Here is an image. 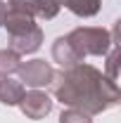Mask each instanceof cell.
I'll return each instance as SVG.
<instances>
[{
  "mask_svg": "<svg viewBox=\"0 0 121 123\" xmlns=\"http://www.w3.org/2000/svg\"><path fill=\"white\" fill-rule=\"evenodd\" d=\"M52 90L62 104L78 109L83 114H100L107 107L116 104V83L105 78L90 64H76L62 71L57 80H52Z\"/></svg>",
  "mask_w": 121,
  "mask_h": 123,
  "instance_id": "cell-1",
  "label": "cell"
},
{
  "mask_svg": "<svg viewBox=\"0 0 121 123\" xmlns=\"http://www.w3.org/2000/svg\"><path fill=\"white\" fill-rule=\"evenodd\" d=\"M64 38L74 47V52L81 57V62H83L86 55H105L107 45L114 43V40H109L107 31H102V29H76Z\"/></svg>",
  "mask_w": 121,
  "mask_h": 123,
  "instance_id": "cell-2",
  "label": "cell"
},
{
  "mask_svg": "<svg viewBox=\"0 0 121 123\" xmlns=\"http://www.w3.org/2000/svg\"><path fill=\"white\" fill-rule=\"evenodd\" d=\"M19 76H21V83L24 85H31V88H43V85H50L55 80V71L52 66L47 64L45 59H31L19 64Z\"/></svg>",
  "mask_w": 121,
  "mask_h": 123,
  "instance_id": "cell-3",
  "label": "cell"
},
{
  "mask_svg": "<svg viewBox=\"0 0 121 123\" xmlns=\"http://www.w3.org/2000/svg\"><path fill=\"white\" fill-rule=\"evenodd\" d=\"M40 43H43V31L38 26L10 33V50L17 52V55H31L40 47Z\"/></svg>",
  "mask_w": 121,
  "mask_h": 123,
  "instance_id": "cell-4",
  "label": "cell"
},
{
  "mask_svg": "<svg viewBox=\"0 0 121 123\" xmlns=\"http://www.w3.org/2000/svg\"><path fill=\"white\" fill-rule=\"evenodd\" d=\"M19 107H21V111H24L29 118L38 121V118H43L45 114H50V109H52V99L47 97L45 92H40V90H31V92H24Z\"/></svg>",
  "mask_w": 121,
  "mask_h": 123,
  "instance_id": "cell-5",
  "label": "cell"
},
{
  "mask_svg": "<svg viewBox=\"0 0 121 123\" xmlns=\"http://www.w3.org/2000/svg\"><path fill=\"white\" fill-rule=\"evenodd\" d=\"M24 83H19V80H12L10 76H2L0 78V102L2 104H7V107H14L21 102V97H24Z\"/></svg>",
  "mask_w": 121,
  "mask_h": 123,
  "instance_id": "cell-6",
  "label": "cell"
},
{
  "mask_svg": "<svg viewBox=\"0 0 121 123\" xmlns=\"http://www.w3.org/2000/svg\"><path fill=\"white\" fill-rule=\"evenodd\" d=\"M52 59L57 62L60 66H64V69H71L76 64H81V57L74 52V47L69 45L67 38H57L55 40V45H52Z\"/></svg>",
  "mask_w": 121,
  "mask_h": 123,
  "instance_id": "cell-7",
  "label": "cell"
},
{
  "mask_svg": "<svg viewBox=\"0 0 121 123\" xmlns=\"http://www.w3.org/2000/svg\"><path fill=\"white\" fill-rule=\"evenodd\" d=\"M19 55L12 52V50H0V78L2 76H10L19 69Z\"/></svg>",
  "mask_w": 121,
  "mask_h": 123,
  "instance_id": "cell-8",
  "label": "cell"
},
{
  "mask_svg": "<svg viewBox=\"0 0 121 123\" xmlns=\"http://www.w3.org/2000/svg\"><path fill=\"white\" fill-rule=\"evenodd\" d=\"M60 7H62V0H36V14L43 17V19L57 17Z\"/></svg>",
  "mask_w": 121,
  "mask_h": 123,
  "instance_id": "cell-9",
  "label": "cell"
},
{
  "mask_svg": "<svg viewBox=\"0 0 121 123\" xmlns=\"http://www.w3.org/2000/svg\"><path fill=\"white\" fill-rule=\"evenodd\" d=\"M60 123H93V121L88 114H83L78 109H69V111H64L60 116Z\"/></svg>",
  "mask_w": 121,
  "mask_h": 123,
  "instance_id": "cell-10",
  "label": "cell"
},
{
  "mask_svg": "<svg viewBox=\"0 0 121 123\" xmlns=\"http://www.w3.org/2000/svg\"><path fill=\"white\" fill-rule=\"evenodd\" d=\"M5 12H7V5L0 0V26H2V21H5Z\"/></svg>",
  "mask_w": 121,
  "mask_h": 123,
  "instance_id": "cell-11",
  "label": "cell"
}]
</instances>
